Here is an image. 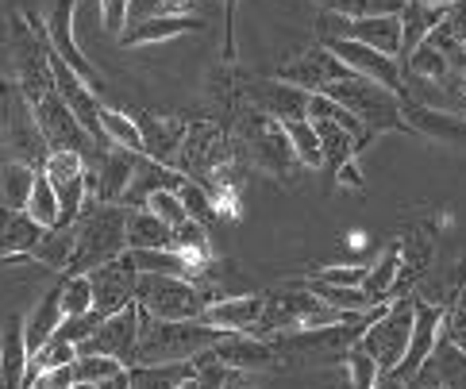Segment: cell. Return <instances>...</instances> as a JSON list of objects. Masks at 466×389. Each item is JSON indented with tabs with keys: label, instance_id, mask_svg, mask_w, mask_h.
I'll use <instances>...</instances> for the list:
<instances>
[{
	"label": "cell",
	"instance_id": "ab89813d",
	"mask_svg": "<svg viewBox=\"0 0 466 389\" xmlns=\"http://www.w3.org/2000/svg\"><path fill=\"white\" fill-rule=\"evenodd\" d=\"M281 128H286V135H289V143L297 150V159H301V166H309V170H324V150H320L316 124L312 120H286Z\"/></svg>",
	"mask_w": 466,
	"mask_h": 389
},
{
	"label": "cell",
	"instance_id": "ffe728a7",
	"mask_svg": "<svg viewBox=\"0 0 466 389\" xmlns=\"http://www.w3.org/2000/svg\"><path fill=\"white\" fill-rule=\"evenodd\" d=\"M397 243H401V270H397L393 301H405V297H416V290L431 274V262H436V228L420 224Z\"/></svg>",
	"mask_w": 466,
	"mask_h": 389
},
{
	"label": "cell",
	"instance_id": "8fae6325",
	"mask_svg": "<svg viewBox=\"0 0 466 389\" xmlns=\"http://www.w3.org/2000/svg\"><path fill=\"white\" fill-rule=\"evenodd\" d=\"M136 162L139 155L120 147H89L86 150V166H89V200L96 205H124V197L136 178ZM86 200V205H89Z\"/></svg>",
	"mask_w": 466,
	"mask_h": 389
},
{
	"label": "cell",
	"instance_id": "5bb4252c",
	"mask_svg": "<svg viewBox=\"0 0 466 389\" xmlns=\"http://www.w3.org/2000/svg\"><path fill=\"white\" fill-rule=\"evenodd\" d=\"M274 77L286 81V86L305 89V93H324L328 86H336V81H347V77H355V74L347 70V66L320 43V46H309L305 55H297L293 62L278 66Z\"/></svg>",
	"mask_w": 466,
	"mask_h": 389
},
{
	"label": "cell",
	"instance_id": "9f6ffc18",
	"mask_svg": "<svg viewBox=\"0 0 466 389\" xmlns=\"http://www.w3.org/2000/svg\"><path fill=\"white\" fill-rule=\"evenodd\" d=\"M224 389H255V382H251V374H243V370H231Z\"/></svg>",
	"mask_w": 466,
	"mask_h": 389
},
{
	"label": "cell",
	"instance_id": "3957f363",
	"mask_svg": "<svg viewBox=\"0 0 466 389\" xmlns=\"http://www.w3.org/2000/svg\"><path fill=\"white\" fill-rule=\"evenodd\" d=\"M8 55L15 66V86L24 89V97L35 105L39 97L55 89V74H51V50H46V31L35 12H8Z\"/></svg>",
	"mask_w": 466,
	"mask_h": 389
},
{
	"label": "cell",
	"instance_id": "4316f807",
	"mask_svg": "<svg viewBox=\"0 0 466 389\" xmlns=\"http://www.w3.org/2000/svg\"><path fill=\"white\" fill-rule=\"evenodd\" d=\"M197 31H205V20H197V15H151V20L127 27L120 46L170 43V39H181V36H197Z\"/></svg>",
	"mask_w": 466,
	"mask_h": 389
},
{
	"label": "cell",
	"instance_id": "b9f144b4",
	"mask_svg": "<svg viewBox=\"0 0 466 389\" xmlns=\"http://www.w3.org/2000/svg\"><path fill=\"white\" fill-rule=\"evenodd\" d=\"M62 312L66 320L93 312V285L89 274H62Z\"/></svg>",
	"mask_w": 466,
	"mask_h": 389
},
{
	"label": "cell",
	"instance_id": "f1b7e54d",
	"mask_svg": "<svg viewBox=\"0 0 466 389\" xmlns=\"http://www.w3.org/2000/svg\"><path fill=\"white\" fill-rule=\"evenodd\" d=\"M35 181H39L35 166H27L20 159H5L0 162V209L27 212V200H31V193H35Z\"/></svg>",
	"mask_w": 466,
	"mask_h": 389
},
{
	"label": "cell",
	"instance_id": "ac0fdd59",
	"mask_svg": "<svg viewBox=\"0 0 466 389\" xmlns=\"http://www.w3.org/2000/svg\"><path fill=\"white\" fill-rule=\"evenodd\" d=\"M89 285H93V312L116 316V312H124L127 304H136L139 270H136V262H131V255H124V259L101 266V270H93Z\"/></svg>",
	"mask_w": 466,
	"mask_h": 389
},
{
	"label": "cell",
	"instance_id": "277c9868",
	"mask_svg": "<svg viewBox=\"0 0 466 389\" xmlns=\"http://www.w3.org/2000/svg\"><path fill=\"white\" fill-rule=\"evenodd\" d=\"M374 320L362 324H336V328H309V332H286V335H270V343L281 359V370L289 366H336L347 363L351 347L362 340V332Z\"/></svg>",
	"mask_w": 466,
	"mask_h": 389
},
{
	"label": "cell",
	"instance_id": "f35d334b",
	"mask_svg": "<svg viewBox=\"0 0 466 389\" xmlns=\"http://www.w3.org/2000/svg\"><path fill=\"white\" fill-rule=\"evenodd\" d=\"M316 5L343 20H366V15H401L405 0H316Z\"/></svg>",
	"mask_w": 466,
	"mask_h": 389
},
{
	"label": "cell",
	"instance_id": "7a4b0ae2",
	"mask_svg": "<svg viewBox=\"0 0 466 389\" xmlns=\"http://www.w3.org/2000/svg\"><path fill=\"white\" fill-rule=\"evenodd\" d=\"M77 251L66 274H93L116 259L127 255V209L124 205H96L89 200L77 216Z\"/></svg>",
	"mask_w": 466,
	"mask_h": 389
},
{
	"label": "cell",
	"instance_id": "484cf974",
	"mask_svg": "<svg viewBox=\"0 0 466 389\" xmlns=\"http://www.w3.org/2000/svg\"><path fill=\"white\" fill-rule=\"evenodd\" d=\"M189 178L181 174V170H174V166H162V162H151V159H143L139 155V162H136V178H131V189H127V197H124V209H147V200H151L155 193H162V189H181Z\"/></svg>",
	"mask_w": 466,
	"mask_h": 389
},
{
	"label": "cell",
	"instance_id": "d6986e66",
	"mask_svg": "<svg viewBox=\"0 0 466 389\" xmlns=\"http://www.w3.org/2000/svg\"><path fill=\"white\" fill-rule=\"evenodd\" d=\"M131 116H136V128L143 135V159L177 170V155H181V143H186V131H189V116H158V112H131Z\"/></svg>",
	"mask_w": 466,
	"mask_h": 389
},
{
	"label": "cell",
	"instance_id": "9a60e30c",
	"mask_svg": "<svg viewBox=\"0 0 466 389\" xmlns=\"http://www.w3.org/2000/svg\"><path fill=\"white\" fill-rule=\"evenodd\" d=\"M243 97L247 105L258 108L262 116H270V120L286 124V120H309V105H312V93L297 89V86H286V81L278 77H243Z\"/></svg>",
	"mask_w": 466,
	"mask_h": 389
},
{
	"label": "cell",
	"instance_id": "5b68a950",
	"mask_svg": "<svg viewBox=\"0 0 466 389\" xmlns=\"http://www.w3.org/2000/svg\"><path fill=\"white\" fill-rule=\"evenodd\" d=\"M0 147L12 159L35 166V170H43L46 155H51V147H46L43 131L35 124V108H31L24 89L8 77H0Z\"/></svg>",
	"mask_w": 466,
	"mask_h": 389
},
{
	"label": "cell",
	"instance_id": "44dd1931",
	"mask_svg": "<svg viewBox=\"0 0 466 389\" xmlns=\"http://www.w3.org/2000/svg\"><path fill=\"white\" fill-rule=\"evenodd\" d=\"M412 340H409V351H405V359L397 370H390V374H397L401 382H412L420 370L428 366L431 359V351H436L440 343V332H443V309H436V304H428V301H416L412 297Z\"/></svg>",
	"mask_w": 466,
	"mask_h": 389
},
{
	"label": "cell",
	"instance_id": "d590c367",
	"mask_svg": "<svg viewBox=\"0 0 466 389\" xmlns=\"http://www.w3.org/2000/svg\"><path fill=\"white\" fill-rule=\"evenodd\" d=\"M397 270H401V243H390V247L378 255L374 266H366L362 290H366V297H370L374 304H390L393 285H397Z\"/></svg>",
	"mask_w": 466,
	"mask_h": 389
},
{
	"label": "cell",
	"instance_id": "91938a15",
	"mask_svg": "<svg viewBox=\"0 0 466 389\" xmlns=\"http://www.w3.org/2000/svg\"><path fill=\"white\" fill-rule=\"evenodd\" d=\"M424 5H436V8H451L455 0H424Z\"/></svg>",
	"mask_w": 466,
	"mask_h": 389
},
{
	"label": "cell",
	"instance_id": "6125c7cd",
	"mask_svg": "<svg viewBox=\"0 0 466 389\" xmlns=\"http://www.w3.org/2000/svg\"><path fill=\"white\" fill-rule=\"evenodd\" d=\"M0 366H5V351H0Z\"/></svg>",
	"mask_w": 466,
	"mask_h": 389
},
{
	"label": "cell",
	"instance_id": "e575fe53",
	"mask_svg": "<svg viewBox=\"0 0 466 389\" xmlns=\"http://www.w3.org/2000/svg\"><path fill=\"white\" fill-rule=\"evenodd\" d=\"M301 285H305V290H309L312 297H320L324 304H331V309H339V312L366 316V312L386 309V304H374L370 297H366L362 285H324V282H312V278H305Z\"/></svg>",
	"mask_w": 466,
	"mask_h": 389
},
{
	"label": "cell",
	"instance_id": "7bdbcfd3",
	"mask_svg": "<svg viewBox=\"0 0 466 389\" xmlns=\"http://www.w3.org/2000/svg\"><path fill=\"white\" fill-rule=\"evenodd\" d=\"M347 389H378V378H381V366L366 354L359 343L351 347V354H347Z\"/></svg>",
	"mask_w": 466,
	"mask_h": 389
},
{
	"label": "cell",
	"instance_id": "8d00e7d4",
	"mask_svg": "<svg viewBox=\"0 0 466 389\" xmlns=\"http://www.w3.org/2000/svg\"><path fill=\"white\" fill-rule=\"evenodd\" d=\"M101 131H105V147H120L131 155H143V135L136 128V116L112 108L108 100H101Z\"/></svg>",
	"mask_w": 466,
	"mask_h": 389
},
{
	"label": "cell",
	"instance_id": "db71d44e",
	"mask_svg": "<svg viewBox=\"0 0 466 389\" xmlns=\"http://www.w3.org/2000/svg\"><path fill=\"white\" fill-rule=\"evenodd\" d=\"M409 389H443V382L436 378V370H431V366H424L420 374H416V378L409 382Z\"/></svg>",
	"mask_w": 466,
	"mask_h": 389
},
{
	"label": "cell",
	"instance_id": "11a10c76",
	"mask_svg": "<svg viewBox=\"0 0 466 389\" xmlns=\"http://www.w3.org/2000/svg\"><path fill=\"white\" fill-rule=\"evenodd\" d=\"M96 389H131V374H127V366L120 370V374H112L105 382H96Z\"/></svg>",
	"mask_w": 466,
	"mask_h": 389
},
{
	"label": "cell",
	"instance_id": "83f0119b",
	"mask_svg": "<svg viewBox=\"0 0 466 389\" xmlns=\"http://www.w3.org/2000/svg\"><path fill=\"white\" fill-rule=\"evenodd\" d=\"M43 231L27 212H12L0 209V259H15V255H31L35 243L43 240Z\"/></svg>",
	"mask_w": 466,
	"mask_h": 389
},
{
	"label": "cell",
	"instance_id": "c3c4849f",
	"mask_svg": "<svg viewBox=\"0 0 466 389\" xmlns=\"http://www.w3.org/2000/svg\"><path fill=\"white\" fill-rule=\"evenodd\" d=\"M443 340L455 343L466 354V293L455 304H447L443 309Z\"/></svg>",
	"mask_w": 466,
	"mask_h": 389
},
{
	"label": "cell",
	"instance_id": "d6a6232c",
	"mask_svg": "<svg viewBox=\"0 0 466 389\" xmlns=\"http://www.w3.org/2000/svg\"><path fill=\"white\" fill-rule=\"evenodd\" d=\"M74 251H77V231L74 228H51L43 231V240L31 251V262L39 270H55V274H66L74 262Z\"/></svg>",
	"mask_w": 466,
	"mask_h": 389
},
{
	"label": "cell",
	"instance_id": "ee69618b",
	"mask_svg": "<svg viewBox=\"0 0 466 389\" xmlns=\"http://www.w3.org/2000/svg\"><path fill=\"white\" fill-rule=\"evenodd\" d=\"M177 197H181V205H186V212H189V220H197V224H216L220 220V212H216V205H212V197H208V189L205 185H197V181H186L177 189Z\"/></svg>",
	"mask_w": 466,
	"mask_h": 389
},
{
	"label": "cell",
	"instance_id": "d4e9b609",
	"mask_svg": "<svg viewBox=\"0 0 466 389\" xmlns=\"http://www.w3.org/2000/svg\"><path fill=\"white\" fill-rule=\"evenodd\" d=\"M62 324H66V312H62V274H58V282L35 301V309H31L24 320V343H27L31 359L55 340L62 332Z\"/></svg>",
	"mask_w": 466,
	"mask_h": 389
},
{
	"label": "cell",
	"instance_id": "52a82bcc",
	"mask_svg": "<svg viewBox=\"0 0 466 389\" xmlns=\"http://www.w3.org/2000/svg\"><path fill=\"white\" fill-rule=\"evenodd\" d=\"M220 297H224L220 290L162 274H139V290H136V304L158 320H201L208 304Z\"/></svg>",
	"mask_w": 466,
	"mask_h": 389
},
{
	"label": "cell",
	"instance_id": "bcb514c9",
	"mask_svg": "<svg viewBox=\"0 0 466 389\" xmlns=\"http://www.w3.org/2000/svg\"><path fill=\"white\" fill-rule=\"evenodd\" d=\"M101 5V27L108 39H124L131 24V0H96Z\"/></svg>",
	"mask_w": 466,
	"mask_h": 389
},
{
	"label": "cell",
	"instance_id": "f6af8a7d",
	"mask_svg": "<svg viewBox=\"0 0 466 389\" xmlns=\"http://www.w3.org/2000/svg\"><path fill=\"white\" fill-rule=\"evenodd\" d=\"M124 370V363H116V359H108V354H81V359L74 363V374H77V382H105V378H112V374H120Z\"/></svg>",
	"mask_w": 466,
	"mask_h": 389
},
{
	"label": "cell",
	"instance_id": "8992f818",
	"mask_svg": "<svg viewBox=\"0 0 466 389\" xmlns=\"http://www.w3.org/2000/svg\"><path fill=\"white\" fill-rule=\"evenodd\" d=\"M324 97H331L336 105H343L347 112L362 120L370 128V135L386 131H409L405 124V112H401V97L390 93L386 86H378V81H366V77H347V81H336V86H328Z\"/></svg>",
	"mask_w": 466,
	"mask_h": 389
},
{
	"label": "cell",
	"instance_id": "6da1fadb",
	"mask_svg": "<svg viewBox=\"0 0 466 389\" xmlns=\"http://www.w3.org/2000/svg\"><path fill=\"white\" fill-rule=\"evenodd\" d=\"M224 340V332L208 328L205 320H158L139 309V363H189L197 354L212 351Z\"/></svg>",
	"mask_w": 466,
	"mask_h": 389
},
{
	"label": "cell",
	"instance_id": "30bf717a",
	"mask_svg": "<svg viewBox=\"0 0 466 389\" xmlns=\"http://www.w3.org/2000/svg\"><path fill=\"white\" fill-rule=\"evenodd\" d=\"M74 15H77V0H55V8L46 12V20H43V31H46V50H51L55 58H62L70 70L86 81V86L101 97L105 93V77L101 70L81 55V46H77V24H74Z\"/></svg>",
	"mask_w": 466,
	"mask_h": 389
},
{
	"label": "cell",
	"instance_id": "9c48e42d",
	"mask_svg": "<svg viewBox=\"0 0 466 389\" xmlns=\"http://www.w3.org/2000/svg\"><path fill=\"white\" fill-rule=\"evenodd\" d=\"M412 297L405 301H393L386 312H381L370 328L362 332L359 347L370 354V359L381 366V374H390V370L401 366L405 351H409V340H412Z\"/></svg>",
	"mask_w": 466,
	"mask_h": 389
},
{
	"label": "cell",
	"instance_id": "2e32d148",
	"mask_svg": "<svg viewBox=\"0 0 466 389\" xmlns=\"http://www.w3.org/2000/svg\"><path fill=\"white\" fill-rule=\"evenodd\" d=\"M324 46H328L331 55H336L355 77L378 81V86H386L390 93L405 97V74H401V62H397V58L381 55V50H374V46L351 43V39H331V43H324Z\"/></svg>",
	"mask_w": 466,
	"mask_h": 389
},
{
	"label": "cell",
	"instance_id": "680465c9",
	"mask_svg": "<svg viewBox=\"0 0 466 389\" xmlns=\"http://www.w3.org/2000/svg\"><path fill=\"white\" fill-rule=\"evenodd\" d=\"M451 62H455V70H459V77L466 81V46H455V50H451Z\"/></svg>",
	"mask_w": 466,
	"mask_h": 389
},
{
	"label": "cell",
	"instance_id": "4dcf8cb0",
	"mask_svg": "<svg viewBox=\"0 0 466 389\" xmlns=\"http://www.w3.org/2000/svg\"><path fill=\"white\" fill-rule=\"evenodd\" d=\"M174 247V228L162 224L151 209H127V251Z\"/></svg>",
	"mask_w": 466,
	"mask_h": 389
},
{
	"label": "cell",
	"instance_id": "681fc988",
	"mask_svg": "<svg viewBox=\"0 0 466 389\" xmlns=\"http://www.w3.org/2000/svg\"><path fill=\"white\" fill-rule=\"evenodd\" d=\"M309 278L324 282V285H362L366 266H316V270H309Z\"/></svg>",
	"mask_w": 466,
	"mask_h": 389
},
{
	"label": "cell",
	"instance_id": "cb8c5ba5",
	"mask_svg": "<svg viewBox=\"0 0 466 389\" xmlns=\"http://www.w3.org/2000/svg\"><path fill=\"white\" fill-rule=\"evenodd\" d=\"M212 354L228 370H243V374H255V370H281L274 343L262 340V335H224V340L212 347Z\"/></svg>",
	"mask_w": 466,
	"mask_h": 389
},
{
	"label": "cell",
	"instance_id": "94428289",
	"mask_svg": "<svg viewBox=\"0 0 466 389\" xmlns=\"http://www.w3.org/2000/svg\"><path fill=\"white\" fill-rule=\"evenodd\" d=\"M74 389H96L93 382H74Z\"/></svg>",
	"mask_w": 466,
	"mask_h": 389
},
{
	"label": "cell",
	"instance_id": "6f0895ef",
	"mask_svg": "<svg viewBox=\"0 0 466 389\" xmlns=\"http://www.w3.org/2000/svg\"><path fill=\"white\" fill-rule=\"evenodd\" d=\"M378 389H409V382H401L397 374H381L378 378Z\"/></svg>",
	"mask_w": 466,
	"mask_h": 389
},
{
	"label": "cell",
	"instance_id": "603a6c76",
	"mask_svg": "<svg viewBox=\"0 0 466 389\" xmlns=\"http://www.w3.org/2000/svg\"><path fill=\"white\" fill-rule=\"evenodd\" d=\"M401 112H405V124H409L412 135H424V139H431V143L466 147V116L416 105L412 97H401Z\"/></svg>",
	"mask_w": 466,
	"mask_h": 389
},
{
	"label": "cell",
	"instance_id": "e0dca14e",
	"mask_svg": "<svg viewBox=\"0 0 466 389\" xmlns=\"http://www.w3.org/2000/svg\"><path fill=\"white\" fill-rule=\"evenodd\" d=\"M35 124H39V131H43V139H46V147L51 150H86L93 147V139H89V131L77 124V116L70 112V105L58 97V89H51L46 97H39L35 105Z\"/></svg>",
	"mask_w": 466,
	"mask_h": 389
},
{
	"label": "cell",
	"instance_id": "ba28073f",
	"mask_svg": "<svg viewBox=\"0 0 466 389\" xmlns=\"http://www.w3.org/2000/svg\"><path fill=\"white\" fill-rule=\"evenodd\" d=\"M239 155L243 150L236 143V135H231L220 120H189L186 143H181V155H177V170L197 185H208Z\"/></svg>",
	"mask_w": 466,
	"mask_h": 389
},
{
	"label": "cell",
	"instance_id": "7402d4cb",
	"mask_svg": "<svg viewBox=\"0 0 466 389\" xmlns=\"http://www.w3.org/2000/svg\"><path fill=\"white\" fill-rule=\"evenodd\" d=\"M266 312V293H239V297H220L205 309V324L224 332V335H251Z\"/></svg>",
	"mask_w": 466,
	"mask_h": 389
},
{
	"label": "cell",
	"instance_id": "816d5d0a",
	"mask_svg": "<svg viewBox=\"0 0 466 389\" xmlns=\"http://www.w3.org/2000/svg\"><path fill=\"white\" fill-rule=\"evenodd\" d=\"M77 374H74V366H55V370H43V374L31 378L27 389H74Z\"/></svg>",
	"mask_w": 466,
	"mask_h": 389
},
{
	"label": "cell",
	"instance_id": "1f68e13d",
	"mask_svg": "<svg viewBox=\"0 0 466 389\" xmlns=\"http://www.w3.org/2000/svg\"><path fill=\"white\" fill-rule=\"evenodd\" d=\"M0 351H5L0 382H5L8 389H24L31 354H27V343H24V320L20 316H8V328H5V340H0Z\"/></svg>",
	"mask_w": 466,
	"mask_h": 389
},
{
	"label": "cell",
	"instance_id": "74e56055",
	"mask_svg": "<svg viewBox=\"0 0 466 389\" xmlns=\"http://www.w3.org/2000/svg\"><path fill=\"white\" fill-rule=\"evenodd\" d=\"M428 366L436 370V378L443 382V389H466V354L455 343H447L443 332H440V343H436V351H431Z\"/></svg>",
	"mask_w": 466,
	"mask_h": 389
},
{
	"label": "cell",
	"instance_id": "f907efd6",
	"mask_svg": "<svg viewBox=\"0 0 466 389\" xmlns=\"http://www.w3.org/2000/svg\"><path fill=\"white\" fill-rule=\"evenodd\" d=\"M216 8L224 15V0H162L158 15H197V20H205Z\"/></svg>",
	"mask_w": 466,
	"mask_h": 389
},
{
	"label": "cell",
	"instance_id": "4fadbf2b",
	"mask_svg": "<svg viewBox=\"0 0 466 389\" xmlns=\"http://www.w3.org/2000/svg\"><path fill=\"white\" fill-rule=\"evenodd\" d=\"M136 351H139V304H127L124 312L105 316L86 343H77V359L81 354H108V359L136 366Z\"/></svg>",
	"mask_w": 466,
	"mask_h": 389
},
{
	"label": "cell",
	"instance_id": "f546056e",
	"mask_svg": "<svg viewBox=\"0 0 466 389\" xmlns=\"http://www.w3.org/2000/svg\"><path fill=\"white\" fill-rule=\"evenodd\" d=\"M131 389H186L197 374V359L189 363H139L127 366Z\"/></svg>",
	"mask_w": 466,
	"mask_h": 389
},
{
	"label": "cell",
	"instance_id": "f5cc1de1",
	"mask_svg": "<svg viewBox=\"0 0 466 389\" xmlns=\"http://www.w3.org/2000/svg\"><path fill=\"white\" fill-rule=\"evenodd\" d=\"M236 8L239 0H224V66H236Z\"/></svg>",
	"mask_w": 466,
	"mask_h": 389
},
{
	"label": "cell",
	"instance_id": "7dc6e473",
	"mask_svg": "<svg viewBox=\"0 0 466 389\" xmlns=\"http://www.w3.org/2000/svg\"><path fill=\"white\" fill-rule=\"evenodd\" d=\"M147 209H151L162 224H170V228H181L189 220V212H186V205H181V197L174 193V189H162V193H155L151 200H147Z\"/></svg>",
	"mask_w": 466,
	"mask_h": 389
},
{
	"label": "cell",
	"instance_id": "836d02e7",
	"mask_svg": "<svg viewBox=\"0 0 466 389\" xmlns=\"http://www.w3.org/2000/svg\"><path fill=\"white\" fill-rule=\"evenodd\" d=\"M447 20V8H436V5H424V0H405L401 8V36H405V55L416 50L424 39L436 36V27ZM401 55V58H405Z\"/></svg>",
	"mask_w": 466,
	"mask_h": 389
},
{
	"label": "cell",
	"instance_id": "7c38bea8",
	"mask_svg": "<svg viewBox=\"0 0 466 389\" xmlns=\"http://www.w3.org/2000/svg\"><path fill=\"white\" fill-rule=\"evenodd\" d=\"M43 174L46 181L55 185L58 193V205H62V224L58 228H74L81 209L89 200V166L81 150H51L43 162Z\"/></svg>",
	"mask_w": 466,
	"mask_h": 389
},
{
	"label": "cell",
	"instance_id": "60d3db41",
	"mask_svg": "<svg viewBox=\"0 0 466 389\" xmlns=\"http://www.w3.org/2000/svg\"><path fill=\"white\" fill-rule=\"evenodd\" d=\"M27 216L35 220L39 228H58L62 224V205H58V193H55V185L46 181V174L39 170V181H35V193H31L27 200Z\"/></svg>",
	"mask_w": 466,
	"mask_h": 389
}]
</instances>
